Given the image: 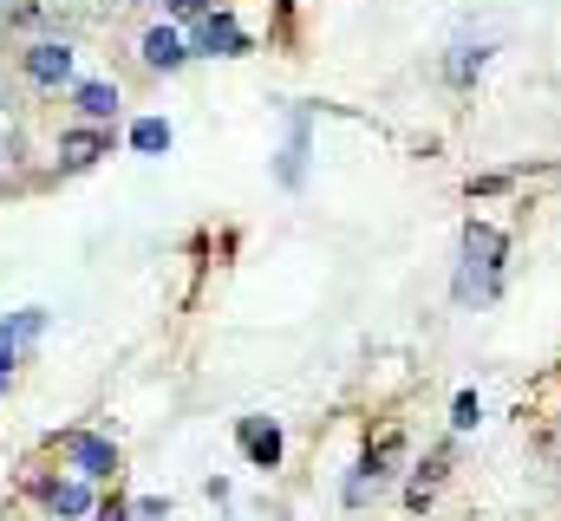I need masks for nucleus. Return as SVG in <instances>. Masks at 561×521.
I'll return each mask as SVG.
<instances>
[{
  "mask_svg": "<svg viewBox=\"0 0 561 521\" xmlns=\"http://www.w3.org/2000/svg\"><path fill=\"white\" fill-rule=\"evenodd\" d=\"M138 53H144V66H150V72H176V66L190 59V39H183L176 26H150Z\"/></svg>",
  "mask_w": 561,
  "mask_h": 521,
  "instance_id": "nucleus-9",
  "label": "nucleus"
},
{
  "mask_svg": "<svg viewBox=\"0 0 561 521\" xmlns=\"http://www.w3.org/2000/svg\"><path fill=\"white\" fill-rule=\"evenodd\" d=\"M105 150H112V130L105 125L66 130V137H59V170H85V163H99Z\"/></svg>",
  "mask_w": 561,
  "mask_h": 521,
  "instance_id": "nucleus-8",
  "label": "nucleus"
},
{
  "mask_svg": "<svg viewBox=\"0 0 561 521\" xmlns=\"http://www.w3.org/2000/svg\"><path fill=\"white\" fill-rule=\"evenodd\" d=\"M72 105H79V118H85V125H112L125 99H118V85H112V79H79V85H72Z\"/></svg>",
  "mask_w": 561,
  "mask_h": 521,
  "instance_id": "nucleus-7",
  "label": "nucleus"
},
{
  "mask_svg": "<svg viewBox=\"0 0 561 521\" xmlns=\"http://www.w3.org/2000/svg\"><path fill=\"white\" fill-rule=\"evenodd\" d=\"M33 496L53 509V521H79V516H92V509H99V496H92V483H85V476H66V483H59V476H39V483H33Z\"/></svg>",
  "mask_w": 561,
  "mask_h": 521,
  "instance_id": "nucleus-4",
  "label": "nucleus"
},
{
  "mask_svg": "<svg viewBox=\"0 0 561 521\" xmlns=\"http://www.w3.org/2000/svg\"><path fill=\"white\" fill-rule=\"evenodd\" d=\"M39 333H46V306H26V313H13V320H0V339H13L20 352H26V346H33Z\"/></svg>",
  "mask_w": 561,
  "mask_h": 521,
  "instance_id": "nucleus-11",
  "label": "nucleus"
},
{
  "mask_svg": "<svg viewBox=\"0 0 561 521\" xmlns=\"http://www.w3.org/2000/svg\"><path fill=\"white\" fill-rule=\"evenodd\" d=\"M176 20H203V13H216V0H163Z\"/></svg>",
  "mask_w": 561,
  "mask_h": 521,
  "instance_id": "nucleus-16",
  "label": "nucleus"
},
{
  "mask_svg": "<svg viewBox=\"0 0 561 521\" xmlns=\"http://www.w3.org/2000/svg\"><path fill=\"white\" fill-rule=\"evenodd\" d=\"M131 150H138V157H163V150H170V125H163V118H138V125H131Z\"/></svg>",
  "mask_w": 561,
  "mask_h": 521,
  "instance_id": "nucleus-12",
  "label": "nucleus"
},
{
  "mask_svg": "<svg viewBox=\"0 0 561 521\" xmlns=\"http://www.w3.org/2000/svg\"><path fill=\"white\" fill-rule=\"evenodd\" d=\"M503 229L496 222H470L463 229V248H457V300L470 306V300H496V287H503Z\"/></svg>",
  "mask_w": 561,
  "mask_h": 521,
  "instance_id": "nucleus-1",
  "label": "nucleus"
},
{
  "mask_svg": "<svg viewBox=\"0 0 561 521\" xmlns=\"http://www.w3.org/2000/svg\"><path fill=\"white\" fill-rule=\"evenodd\" d=\"M399 456H405V437H379V443L366 450V463H359V483L379 489L386 476H399Z\"/></svg>",
  "mask_w": 561,
  "mask_h": 521,
  "instance_id": "nucleus-10",
  "label": "nucleus"
},
{
  "mask_svg": "<svg viewBox=\"0 0 561 521\" xmlns=\"http://www.w3.org/2000/svg\"><path fill=\"white\" fill-rule=\"evenodd\" d=\"M59 450H66L72 476H85V483H112V476H118V443L99 437V430H66Z\"/></svg>",
  "mask_w": 561,
  "mask_h": 521,
  "instance_id": "nucleus-2",
  "label": "nucleus"
},
{
  "mask_svg": "<svg viewBox=\"0 0 561 521\" xmlns=\"http://www.w3.org/2000/svg\"><path fill=\"white\" fill-rule=\"evenodd\" d=\"M20 66H26V79H33V85H46V92L72 85V46H66V39H33Z\"/></svg>",
  "mask_w": 561,
  "mask_h": 521,
  "instance_id": "nucleus-5",
  "label": "nucleus"
},
{
  "mask_svg": "<svg viewBox=\"0 0 561 521\" xmlns=\"http://www.w3.org/2000/svg\"><path fill=\"white\" fill-rule=\"evenodd\" d=\"M99 521H131V502H118V496H112V502H99Z\"/></svg>",
  "mask_w": 561,
  "mask_h": 521,
  "instance_id": "nucleus-17",
  "label": "nucleus"
},
{
  "mask_svg": "<svg viewBox=\"0 0 561 521\" xmlns=\"http://www.w3.org/2000/svg\"><path fill=\"white\" fill-rule=\"evenodd\" d=\"M190 53H209V59H242L249 53V33L236 26V13H203L196 20V33H190Z\"/></svg>",
  "mask_w": 561,
  "mask_h": 521,
  "instance_id": "nucleus-3",
  "label": "nucleus"
},
{
  "mask_svg": "<svg viewBox=\"0 0 561 521\" xmlns=\"http://www.w3.org/2000/svg\"><path fill=\"white\" fill-rule=\"evenodd\" d=\"M483 59H490V46H457V53L444 59V72H450V85H470V72H483Z\"/></svg>",
  "mask_w": 561,
  "mask_h": 521,
  "instance_id": "nucleus-13",
  "label": "nucleus"
},
{
  "mask_svg": "<svg viewBox=\"0 0 561 521\" xmlns=\"http://www.w3.org/2000/svg\"><path fill=\"white\" fill-rule=\"evenodd\" d=\"M236 443H242V456H249L255 470H275L280 463V430L268 417H242V424H236Z\"/></svg>",
  "mask_w": 561,
  "mask_h": 521,
  "instance_id": "nucleus-6",
  "label": "nucleus"
},
{
  "mask_svg": "<svg viewBox=\"0 0 561 521\" xmlns=\"http://www.w3.org/2000/svg\"><path fill=\"white\" fill-rule=\"evenodd\" d=\"M131 521H170V496H144V502H131Z\"/></svg>",
  "mask_w": 561,
  "mask_h": 521,
  "instance_id": "nucleus-15",
  "label": "nucleus"
},
{
  "mask_svg": "<svg viewBox=\"0 0 561 521\" xmlns=\"http://www.w3.org/2000/svg\"><path fill=\"white\" fill-rule=\"evenodd\" d=\"M477 417H483L477 391H457V404H450V424H457V430H477Z\"/></svg>",
  "mask_w": 561,
  "mask_h": 521,
  "instance_id": "nucleus-14",
  "label": "nucleus"
}]
</instances>
